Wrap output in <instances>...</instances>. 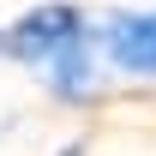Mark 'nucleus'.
Returning a JSON list of instances; mask_svg holds the SVG:
<instances>
[{
	"instance_id": "1",
	"label": "nucleus",
	"mask_w": 156,
	"mask_h": 156,
	"mask_svg": "<svg viewBox=\"0 0 156 156\" xmlns=\"http://www.w3.org/2000/svg\"><path fill=\"white\" fill-rule=\"evenodd\" d=\"M84 36V18H78L72 6H36V12H24L12 30H6V54H18L24 66H48L60 48H72Z\"/></svg>"
},
{
	"instance_id": "4",
	"label": "nucleus",
	"mask_w": 156,
	"mask_h": 156,
	"mask_svg": "<svg viewBox=\"0 0 156 156\" xmlns=\"http://www.w3.org/2000/svg\"><path fill=\"white\" fill-rule=\"evenodd\" d=\"M60 156H78V144H72V150H60Z\"/></svg>"
},
{
	"instance_id": "3",
	"label": "nucleus",
	"mask_w": 156,
	"mask_h": 156,
	"mask_svg": "<svg viewBox=\"0 0 156 156\" xmlns=\"http://www.w3.org/2000/svg\"><path fill=\"white\" fill-rule=\"evenodd\" d=\"M48 78H54L60 96H84L90 84H96V66H90V42L78 36L72 48H60L54 60H48Z\"/></svg>"
},
{
	"instance_id": "2",
	"label": "nucleus",
	"mask_w": 156,
	"mask_h": 156,
	"mask_svg": "<svg viewBox=\"0 0 156 156\" xmlns=\"http://www.w3.org/2000/svg\"><path fill=\"white\" fill-rule=\"evenodd\" d=\"M102 48L120 72L156 78V12H126V18H108L102 30Z\"/></svg>"
}]
</instances>
